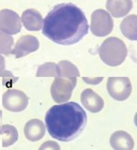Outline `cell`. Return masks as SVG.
<instances>
[{"mask_svg": "<svg viewBox=\"0 0 137 150\" xmlns=\"http://www.w3.org/2000/svg\"><path fill=\"white\" fill-rule=\"evenodd\" d=\"M88 30L89 25L84 13L71 3L55 6L43 22V34L59 45L76 44Z\"/></svg>", "mask_w": 137, "mask_h": 150, "instance_id": "1", "label": "cell"}, {"mask_svg": "<svg viewBox=\"0 0 137 150\" xmlns=\"http://www.w3.org/2000/svg\"><path fill=\"white\" fill-rule=\"evenodd\" d=\"M87 125V115L75 102L53 105L45 114V125L49 135L62 142L77 139Z\"/></svg>", "mask_w": 137, "mask_h": 150, "instance_id": "2", "label": "cell"}, {"mask_svg": "<svg viewBox=\"0 0 137 150\" xmlns=\"http://www.w3.org/2000/svg\"><path fill=\"white\" fill-rule=\"evenodd\" d=\"M101 60L108 66L121 65L127 57L128 50L125 43L117 37H109L103 41L99 50Z\"/></svg>", "mask_w": 137, "mask_h": 150, "instance_id": "3", "label": "cell"}, {"mask_svg": "<svg viewBox=\"0 0 137 150\" xmlns=\"http://www.w3.org/2000/svg\"><path fill=\"white\" fill-rule=\"evenodd\" d=\"M77 78L57 77L51 86L53 100L59 104L68 101L71 98L72 91L77 86Z\"/></svg>", "mask_w": 137, "mask_h": 150, "instance_id": "4", "label": "cell"}, {"mask_svg": "<svg viewBox=\"0 0 137 150\" xmlns=\"http://www.w3.org/2000/svg\"><path fill=\"white\" fill-rule=\"evenodd\" d=\"M113 21L111 14L104 10H96L92 13L91 31L94 35L103 37L112 33Z\"/></svg>", "mask_w": 137, "mask_h": 150, "instance_id": "5", "label": "cell"}, {"mask_svg": "<svg viewBox=\"0 0 137 150\" xmlns=\"http://www.w3.org/2000/svg\"><path fill=\"white\" fill-rule=\"evenodd\" d=\"M107 89L109 94L116 101L127 100L131 94L132 86L128 77H110Z\"/></svg>", "mask_w": 137, "mask_h": 150, "instance_id": "6", "label": "cell"}, {"mask_svg": "<svg viewBox=\"0 0 137 150\" xmlns=\"http://www.w3.org/2000/svg\"><path fill=\"white\" fill-rule=\"evenodd\" d=\"M3 106L13 112H21L27 106L29 98L26 94L18 89H9L2 96Z\"/></svg>", "mask_w": 137, "mask_h": 150, "instance_id": "7", "label": "cell"}, {"mask_svg": "<svg viewBox=\"0 0 137 150\" xmlns=\"http://www.w3.org/2000/svg\"><path fill=\"white\" fill-rule=\"evenodd\" d=\"M22 22L19 15L11 10L0 11V31L8 35L20 33Z\"/></svg>", "mask_w": 137, "mask_h": 150, "instance_id": "8", "label": "cell"}, {"mask_svg": "<svg viewBox=\"0 0 137 150\" xmlns=\"http://www.w3.org/2000/svg\"><path fill=\"white\" fill-rule=\"evenodd\" d=\"M39 41L33 35H24L19 38V40L14 45L11 53L16 58L24 57L31 52H34L39 49Z\"/></svg>", "mask_w": 137, "mask_h": 150, "instance_id": "9", "label": "cell"}, {"mask_svg": "<svg viewBox=\"0 0 137 150\" xmlns=\"http://www.w3.org/2000/svg\"><path fill=\"white\" fill-rule=\"evenodd\" d=\"M80 101L84 108L92 113L99 112L104 106V101L91 88H86L80 95Z\"/></svg>", "mask_w": 137, "mask_h": 150, "instance_id": "10", "label": "cell"}, {"mask_svg": "<svg viewBox=\"0 0 137 150\" xmlns=\"http://www.w3.org/2000/svg\"><path fill=\"white\" fill-rule=\"evenodd\" d=\"M21 22L27 30L38 31L42 29L44 19H43L42 14L37 10L29 9L23 13Z\"/></svg>", "mask_w": 137, "mask_h": 150, "instance_id": "11", "label": "cell"}, {"mask_svg": "<svg viewBox=\"0 0 137 150\" xmlns=\"http://www.w3.org/2000/svg\"><path fill=\"white\" fill-rule=\"evenodd\" d=\"M25 136L29 141L37 142L45 136V125L39 119H33L29 121L25 125Z\"/></svg>", "mask_w": 137, "mask_h": 150, "instance_id": "12", "label": "cell"}, {"mask_svg": "<svg viewBox=\"0 0 137 150\" xmlns=\"http://www.w3.org/2000/svg\"><path fill=\"white\" fill-rule=\"evenodd\" d=\"M111 146L116 150H131L134 146L132 137L125 131H116L112 135Z\"/></svg>", "mask_w": 137, "mask_h": 150, "instance_id": "13", "label": "cell"}, {"mask_svg": "<svg viewBox=\"0 0 137 150\" xmlns=\"http://www.w3.org/2000/svg\"><path fill=\"white\" fill-rule=\"evenodd\" d=\"M108 11L111 13L113 17H122L125 16L132 8V2L126 1H108L106 3Z\"/></svg>", "mask_w": 137, "mask_h": 150, "instance_id": "14", "label": "cell"}, {"mask_svg": "<svg viewBox=\"0 0 137 150\" xmlns=\"http://www.w3.org/2000/svg\"><path fill=\"white\" fill-rule=\"evenodd\" d=\"M136 22L137 17L135 14H131L124 19L120 25V29L122 33L130 40L134 41L137 39V31H136Z\"/></svg>", "mask_w": 137, "mask_h": 150, "instance_id": "15", "label": "cell"}, {"mask_svg": "<svg viewBox=\"0 0 137 150\" xmlns=\"http://www.w3.org/2000/svg\"><path fill=\"white\" fill-rule=\"evenodd\" d=\"M1 134L3 135L2 145L3 147L10 146L18 140V132L14 126L10 125H3Z\"/></svg>", "mask_w": 137, "mask_h": 150, "instance_id": "16", "label": "cell"}, {"mask_svg": "<svg viewBox=\"0 0 137 150\" xmlns=\"http://www.w3.org/2000/svg\"><path fill=\"white\" fill-rule=\"evenodd\" d=\"M60 69V77L64 78H78L80 76V71L77 67L69 61H61L58 64Z\"/></svg>", "mask_w": 137, "mask_h": 150, "instance_id": "17", "label": "cell"}, {"mask_svg": "<svg viewBox=\"0 0 137 150\" xmlns=\"http://www.w3.org/2000/svg\"><path fill=\"white\" fill-rule=\"evenodd\" d=\"M60 69L57 64L46 63L42 65L37 70V77L48 76V77H60Z\"/></svg>", "mask_w": 137, "mask_h": 150, "instance_id": "18", "label": "cell"}, {"mask_svg": "<svg viewBox=\"0 0 137 150\" xmlns=\"http://www.w3.org/2000/svg\"><path fill=\"white\" fill-rule=\"evenodd\" d=\"M13 38L0 31V54L9 55L13 51Z\"/></svg>", "mask_w": 137, "mask_h": 150, "instance_id": "19", "label": "cell"}, {"mask_svg": "<svg viewBox=\"0 0 137 150\" xmlns=\"http://www.w3.org/2000/svg\"><path fill=\"white\" fill-rule=\"evenodd\" d=\"M0 76L3 77V86H10L18 80L17 77H13V73L5 69V61L4 58L0 55Z\"/></svg>", "mask_w": 137, "mask_h": 150, "instance_id": "20", "label": "cell"}, {"mask_svg": "<svg viewBox=\"0 0 137 150\" xmlns=\"http://www.w3.org/2000/svg\"><path fill=\"white\" fill-rule=\"evenodd\" d=\"M82 80L86 82L89 85H99V83L102 82L103 77H96V78H88V77H83Z\"/></svg>", "mask_w": 137, "mask_h": 150, "instance_id": "21", "label": "cell"}, {"mask_svg": "<svg viewBox=\"0 0 137 150\" xmlns=\"http://www.w3.org/2000/svg\"><path fill=\"white\" fill-rule=\"evenodd\" d=\"M1 122H2V111L0 110V134H1V131H2V125H1Z\"/></svg>", "mask_w": 137, "mask_h": 150, "instance_id": "22", "label": "cell"}]
</instances>
